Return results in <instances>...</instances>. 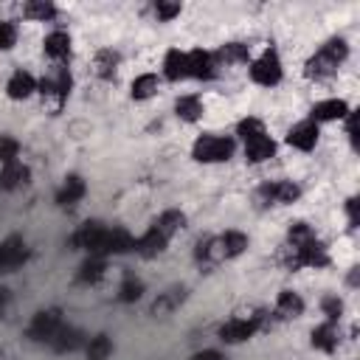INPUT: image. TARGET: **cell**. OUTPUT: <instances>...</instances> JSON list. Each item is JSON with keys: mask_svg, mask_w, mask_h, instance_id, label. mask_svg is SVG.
<instances>
[{"mask_svg": "<svg viewBox=\"0 0 360 360\" xmlns=\"http://www.w3.org/2000/svg\"><path fill=\"white\" fill-rule=\"evenodd\" d=\"M346 54H349V48H346V43L343 40H329L326 46H321V51L307 62V76L310 79H329L335 71H338V65L346 60Z\"/></svg>", "mask_w": 360, "mask_h": 360, "instance_id": "6da1fadb", "label": "cell"}, {"mask_svg": "<svg viewBox=\"0 0 360 360\" xmlns=\"http://www.w3.org/2000/svg\"><path fill=\"white\" fill-rule=\"evenodd\" d=\"M71 85H74V82H71L68 68L57 65V71L40 82L43 102H46V104H48L54 113H60V110H62V104H65V99H68V93H71Z\"/></svg>", "mask_w": 360, "mask_h": 360, "instance_id": "7a4b0ae2", "label": "cell"}, {"mask_svg": "<svg viewBox=\"0 0 360 360\" xmlns=\"http://www.w3.org/2000/svg\"><path fill=\"white\" fill-rule=\"evenodd\" d=\"M192 155L200 163H220L234 155V141L223 138V135H203V138H198Z\"/></svg>", "mask_w": 360, "mask_h": 360, "instance_id": "3957f363", "label": "cell"}, {"mask_svg": "<svg viewBox=\"0 0 360 360\" xmlns=\"http://www.w3.org/2000/svg\"><path fill=\"white\" fill-rule=\"evenodd\" d=\"M251 79L256 85H265V88H273L282 82V60L273 48H268L254 65H251Z\"/></svg>", "mask_w": 360, "mask_h": 360, "instance_id": "277c9868", "label": "cell"}, {"mask_svg": "<svg viewBox=\"0 0 360 360\" xmlns=\"http://www.w3.org/2000/svg\"><path fill=\"white\" fill-rule=\"evenodd\" d=\"M104 240H107V228L102 223H85L71 237V245L88 251L90 256H104Z\"/></svg>", "mask_w": 360, "mask_h": 360, "instance_id": "5b68a950", "label": "cell"}, {"mask_svg": "<svg viewBox=\"0 0 360 360\" xmlns=\"http://www.w3.org/2000/svg\"><path fill=\"white\" fill-rule=\"evenodd\" d=\"M62 329V312L60 310H43V312H37L34 315V321H32V326H29V338L32 340H48L51 343V338L57 335Z\"/></svg>", "mask_w": 360, "mask_h": 360, "instance_id": "8992f818", "label": "cell"}, {"mask_svg": "<svg viewBox=\"0 0 360 360\" xmlns=\"http://www.w3.org/2000/svg\"><path fill=\"white\" fill-rule=\"evenodd\" d=\"M301 195V189L293 184V180H276V184H265L259 189V200L262 203H270V206H287V203H296Z\"/></svg>", "mask_w": 360, "mask_h": 360, "instance_id": "52a82bcc", "label": "cell"}, {"mask_svg": "<svg viewBox=\"0 0 360 360\" xmlns=\"http://www.w3.org/2000/svg\"><path fill=\"white\" fill-rule=\"evenodd\" d=\"M29 259V248L20 237H12L6 242H0V273H9L15 268H20Z\"/></svg>", "mask_w": 360, "mask_h": 360, "instance_id": "ba28073f", "label": "cell"}, {"mask_svg": "<svg viewBox=\"0 0 360 360\" xmlns=\"http://www.w3.org/2000/svg\"><path fill=\"white\" fill-rule=\"evenodd\" d=\"M287 144L301 149V152H310L315 144H318V124L315 121H301L296 124L290 132H287Z\"/></svg>", "mask_w": 360, "mask_h": 360, "instance_id": "9c48e42d", "label": "cell"}, {"mask_svg": "<svg viewBox=\"0 0 360 360\" xmlns=\"http://www.w3.org/2000/svg\"><path fill=\"white\" fill-rule=\"evenodd\" d=\"M254 332H256V324H254L251 315H248V318H231L228 324L220 326V338H223L226 343H242V340H248Z\"/></svg>", "mask_w": 360, "mask_h": 360, "instance_id": "30bf717a", "label": "cell"}, {"mask_svg": "<svg viewBox=\"0 0 360 360\" xmlns=\"http://www.w3.org/2000/svg\"><path fill=\"white\" fill-rule=\"evenodd\" d=\"M29 177H32L29 166H23V163H18V160H15V163H6L4 172H0V189L15 192V189H20V186L29 184Z\"/></svg>", "mask_w": 360, "mask_h": 360, "instance_id": "8fae6325", "label": "cell"}, {"mask_svg": "<svg viewBox=\"0 0 360 360\" xmlns=\"http://www.w3.org/2000/svg\"><path fill=\"white\" fill-rule=\"evenodd\" d=\"M186 62H189V76H195V79H212L217 71V65H214V57L209 54V51H203V48H198V51H192V54H186Z\"/></svg>", "mask_w": 360, "mask_h": 360, "instance_id": "7c38bea8", "label": "cell"}, {"mask_svg": "<svg viewBox=\"0 0 360 360\" xmlns=\"http://www.w3.org/2000/svg\"><path fill=\"white\" fill-rule=\"evenodd\" d=\"M245 155H248V160H254V163L270 160V158L276 155V144L268 138V132H265V135H256V138L245 141Z\"/></svg>", "mask_w": 360, "mask_h": 360, "instance_id": "4fadbf2b", "label": "cell"}, {"mask_svg": "<svg viewBox=\"0 0 360 360\" xmlns=\"http://www.w3.org/2000/svg\"><path fill=\"white\" fill-rule=\"evenodd\" d=\"M163 74L169 82H177V79H186L189 76V62H186V54L184 51H177L172 48L163 60Z\"/></svg>", "mask_w": 360, "mask_h": 360, "instance_id": "5bb4252c", "label": "cell"}, {"mask_svg": "<svg viewBox=\"0 0 360 360\" xmlns=\"http://www.w3.org/2000/svg\"><path fill=\"white\" fill-rule=\"evenodd\" d=\"M34 90H37V82H34V76L26 74V71H18V74L9 79V85H6V93H9V99H15V102L29 99Z\"/></svg>", "mask_w": 360, "mask_h": 360, "instance_id": "9a60e30c", "label": "cell"}, {"mask_svg": "<svg viewBox=\"0 0 360 360\" xmlns=\"http://www.w3.org/2000/svg\"><path fill=\"white\" fill-rule=\"evenodd\" d=\"M343 116H349V107H346V102H340V99H329V102H318L315 107H312V118L310 121H335V118H343Z\"/></svg>", "mask_w": 360, "mask_h": 360, "instance_id": "2e32d148", "label": "cell"}, {"mask_svg": "<svg viewBox=\"0 0 360 360\" xmlns=\"http://www.w3.org/2000/svg\"><path fill=\"white\" fill-rule=\"evenodd\" d=\"M88 343V338L79 332V329H74V326H62L54 338H51V346L57 349V352H76L79 346H85Z\"/></svg>", "mask_w": 360, "mask_h": 360, "instance_id": "e0dca14e", "label": "cell"}, {"mask_svg": "<svg viewBox=\"0 0 360 360\" xmlns=\"http://www.w3.org/2000/svg\"><path fill=\"white\" fill-rule=\"evenodd\" d=\"M135 248V240L130 237L127 228H107V240H104V256L107 254H127Z\"/></svg>", "mask_w": 360, "mask_h": 360, "instance_id": "ac0fdd59", "label": "cell"}, {"mask_svg": "<svg viewBox=\"0 0 360 360\" xmlns=\"http://www.w3.org/2000/svg\"><path fill=\"white\" fill-rule=\"evenodd\" d=\"M166 237L158 231V228H149L141 240H135V251L141 254V256H146V259H152V256H158L163 248H166Z\"/></svg>", "mask_w": 360, "mask_h": 360, "instance_id": "d6986e66", "label": "cell"}, {"mask_svg": "<svg viewBox=\"0 0 360 360\" xmlns=\"http://www.w3.org/2000/svg\"><path fill=\"white\" fill-rule=\"evenodd\" d=\"M82 198H85V180H82L79 174L65 177V184H62V189H60V195H57V203H60V206H74V203H79Z\"/></svg>", "mask_w": 360, "mask_h": 360, "instance_id": "ffe728a7", "label": "cell"}, {"mask_svg": "<svg viewBox=\"0 0 360 360\" xmlns=\"http://www.w3.org/2000/svg\"><path fill=\"white\" fill-rule=\"evenodd\" d=\"M46 54H48L51 60H57V62L68 60V57H71V37H68L65 32L48 34V37H46Z\"/></svg>", "mask_w": 360, "mask_h": 360, "instance_id": "44dd1931", "label": "cell"}, {"mask_svg": "<svg viewBox=\"0 0 360 360\" xmlns=\"http://www.w3.org/2000/svg\"><path fill=\"white\" fill-rule=\"evenodd\" d=\"M174 113L184 118V121H198L200 116H203V102L198 99V96H180L177 102H174Z\"/></svg>", "mask_w": 360, "mask_h": 360, "instance_id": "7402d4cb", "label": "cell"}, {"mask_svg": "<svg viewBox=\"0 0 360 360\" xmlns=\"http://www.w3.org/2000/svg\"><path fill=\"white\" fill-rule=\"evenodd\" d=\"M184 226H186V214H180V212H166V214H160V217H158V223H155L152 228H158L166 240H172V237H174L180 228H184Z\"/></svg>", "mask_w": 360, "mask_h": 360, "instance_id": "603a6c76", "label": "cell"}, {"mask_svg": "<svg viewBox=\"0 0 360 360\" xmlns=\"http://www.w3.org/2000/svg\"><path fill=\"white\" fill-rule=\"evenodd\" d=\"M217 240H220V248H223V256L226 259H234V256H240L248 248V237L240 234V231H228V234H223Z\"/></svg>", "mask_w": 360, "mask_h": 360, "instance_id": "cb8c5ba5", "label": "cell"}, {"mask_svg": "<svg viewBox=\"0 0 360 360\" xmlns=\"http://www.w3.org/2000/svg\"><path fill=\"white\" fill-rule=\"evenodd\" d=\"M104 270H107V265H104V259L102 256H90L82 268H79V282L82 284H96V282H102L104 279Z\"/></svg>", "mask_w": 360, "mask_h": 360, "instance_id": "d4e9b609", "label": "cell"}, {"mask_svg": "<svg viewBox=\"0 0 360 360\" xmlns=\"http://www.w3.org/2000/svg\"><path fill=\"white\" fill-rule=\"evenodd\" d=\"M279 315L282 318H298L301 312H304V301H301V296L298 293H293V290H284V293H279Z\"/></svg>", "mask_w": 360, "mask_h": 360, "instance_id": "484cf974", "label": "cell"}, {"mask_svg": "<svg viewBox=\"0 0 360 360\" xmlns=\"http://www.w3.org/2000/svg\"><path fill=\"white\" fill-rule=\"evenodd\" d=\"M338 329L332 324H324L318 329H312V346L321 349V352H335L338 349Z\"/></svg>", "mask_w": 360, "mask_h": 360, "instance_id": "4316f807", "label": "cell"}, {"mask_svg": "<svg viewBox=\"0 0 360 360\" xmlns=\"http://www.w3.org/2000/svg\"><path fill=\"white\" fill-rule=\"evenodd\" d=\"M23 15L32 18V20H54L57 18V6L48 4V0H29V4L23 6Z\"/></svg>", "mask_w": 360, "mask_h": 360, "instance_id": "83f0119b", "label": "cell"}, {"mask_svg": "<svg viewBox=\"0 0 360 360\" xmlns=\"http://www.w3.org/2000/svg\"><path fill=\"white\" fill-rule=\"evenodd\" d=\"M85 352H88V360H107L113 354V340L107 335H96L85 343Z\"/></svg>", "mask_w": 360, "mask_h": 360, "instance_id": "f1b7e54d", "label": "cell"}, {"mask_svg": "<svg viewBox=\"0 0 360 360\" xmlns=\"http://www.w3.org/2000/svg\"><path fill=\"white\" fill-rule=\"evenodd\" d=\"M116 71H118V54H113L110 48L99 51V54H96V74H99L102 79H113Z\"/></svg>", "mask_w": 360, "mask_h": 360, "instance_id": "f546056e", "label": "cell"}, {"mask_svg": "<svg viewBox=\"0 0 360 360\" xmlns=\"http://www.w3.org/2000/svg\"><path fill=\"white\" fill-rule=\"evenodd\" d=\"M158 93V76L155 74H144V76H138L135 82H132V99H149V96H155Z\"/></svg>", "mask_w": 360, "mask_h": 360, "instance_id": "4dcf8cb0", "label": "cell"}, {"mask_svg": "<svg viewBox=\"0 0 360 360\" xmlns=\"http://www.w3.org/2000/svg\"><path fill=\"white\" fill-rule=\"evenodd\" d=\"M184 298H186V290H169V293H163V296L152 304V315H163V312L174 310Z\"/></svg>", "mask_w": 360, "mask_h": 360, "instance_id": "1f68e13d", "label": "cell"}, {"mask_svg": "<svg viewBox=\"0 0 360 360\" xmlns=\"http://www.w3.org/2000/svg\"><path fill=\"white\" fill-rule=\"evenodd\" d=\"M217 57H220L223 62H248V46H242V43H228V46L220 48Z\"/></svg>", "mask_w": 360, "mask_h": 360, "instance_id": "d6a6232c", "label": "cell"}, {"mask_svg": "<svg viewBox=\"0 0 360 360\" xmlns=\"http://www.w3.org/2000/svg\"><path fill=\"white\" fill-rule=\"evenodd\" d=\"M141 296H144V284H141L138 279L127 276V279H124V284H121V290H118V301L130 304V301H138Z\"/></svg>", "mask_w": 360, "mask_h": 360, "instance_id": "836d02e7", "label": "cell"}, {"mask_svg": "<svg viewBox=\"0 0 360 360\" xmlns=\"http://www.w3.org/2000/svg\"><path fill=\"white\" fill-rule=\"evenodd\" d=\"M18 152H20V144L12 135H0V160H4V163H15Z\"/></svg>", "mask_w": 360, "mask_h": 360, "instance_id": "e575fe53", "label": "cell"}, {"mask_svg": "<svg viewBox=\"0 0 360 360\" xmlns=\"http://www.w3.org/2000/svg\"><path fill=\"white\" fill-rule=\"evenodd\" d=\"M237 132H240L245 141H251V138H256V135H265V124H262L259 118H245V121H240Z\"/></svg>", "mask_w": 360, "mask_h": 360, "instance_id": "d590c367", "label": "cell"}, {"mask_svg": "<svg viewBox=\"0 0 360 360\" xmlns=\"http://www.w3.org/2000/svg\"><path fill=\"white\" fill-rule=\"evenodd\" d=\"M321 307H324V315H326L329 321H338L340 312H343V301H340L338 296H326V298L321 301Z\"/></svg>", "mask_w": 360, "mask_h": 360, "instance_id": "8d00e7d4", "label": "cell"}, {"mask_svg": "<svg viewBox=\"0 0 360 360\" xmlns=\"http://www.w3.org/2000/svg\"><path fill=\"white\" fill-rule=\"evenodd\" d=\"M15 40H18V29L12 23H6V20H0V51L12 48Z\"/></svg>", "mask_w": 360, "mask_h": 360, "instance_id": "74e56055", "label": "cell"}, {"mask_svg": "<svg viewBox=\"0 0 360 360\" xmlns=\"http://www.w3.org/2000/svg\"><path fill=\"white\" fill-rule=\"evenodd\" d=\"M155 15H158V20H172V18H177L180 15V4H158L155 6Z\"/></svg>", "mask_w": 360, "mask_h": 360, "instance_id": "f35d334b", "label": "cell"}, {"mask_svg": "<svg viewBox=\"0 0 360 360\" xmlns=\"http://www.w3.org/2000/svg\"><path fill=\"white\" fill-rule=\"evenodd\" d=\"M357 206H360V203H357V198H352V200L346 203V214H349V226H352V228H357V226H360V217H357Z\"/></svg>", "mask_w": 360, "mask_h": 360, "instance_id": "ab89813d", "label": "cell"}, {"mask_svg": "<svg viewBox=\"0 0 360 360\" xmlns=\"http://www.w3.org/2000/svg\"><path fill=\"white\" fill-rule=\"evenodd\" d=\"M9 301H12V293H9L6 287H0V318L6 315V307H9Z\"/></svg>", "mask_w": 360, "mask_h": 360, "instance_id": "60d3db41", "label": "cell"}, {"mask_svg": "<svg viewBox=\"0 0 360 360\" xmlns=\"http://www.w3.org/2000/svg\"><path fill=\"white\" fill-rule=\"evenodd\" d=\"M192 360H223V354H220V352H214V349H206V352L195 354Z\"/></svg>", "mask_w": 360, "mask_h": 360, "instance_id": "b9f144b4", "label": "cell"}, {"mask_svg": "<svg viewBox=\"0 0 360 360\" xmlns=\"http://www.w3.org/2000/svg\"><path fill=\"white\" fill-rule=\"evenodd\" d=\"M0 360H6V357H4V354H0Z\"/></svg>", "mask_w": 360, "mask_h": 360, "instance_id": "7bdbcfd3", "label": "cell"}]
</instances>
